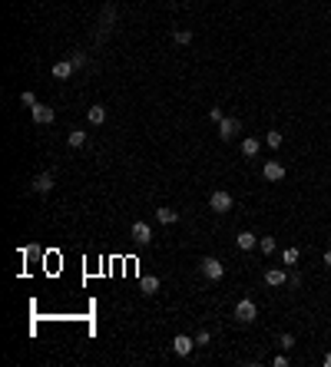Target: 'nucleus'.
Listing matches in <instances>:
<instances>
[{"instance_id":"8","label":"nucleus","mask_w":331,"mask_h":367,"mask_svg":"<svg viewBox=\"0 0 331 367\" xmlns=\"http://www.w3.org/2000/svg\"><path fill=\"white\" fill-rule=\"evenodd\" d=\"M50 189H53V175L50 172H43V175L33 179V192H37V195H50Z\"/></svg>"},{"instance_id":"17","label":"nucleus","mask_w":331,"mask_h":367,"mask_svg":"<svg viewBox=\"0 0 331 367\" xmlns=\"http://www.w3.org/2000/svg\"><path fill=\"white\" fill-rule=\"evenodd\" d=\"M242 156H245V159L258 156V139H242Z\"/></svg>"},{"instance_id":"24","label":"nucleus","mask_w":331,"mask_h":367,"mask_svg":"<svg viewBox=\"0 0 331 367\" xmlns=\"http://www.w3.org/2000/svg\"><path fill=\"white\" fill-rule=\"evenodd\" d=\"M278 344H281L285 351H292V348H295V337H292V334H281V341H278Z\"/></svg>"},{"instance_id":"23","label":"nucleus","mask_w":331,"mask_h":367,"mask_svg":"<svg viewBox=\"0 0 331 367\" xmlns=\"http://www.w3.org/2000/svg\"><path fill=\"white\" fill-rule=\"evenodd\" d=\"M209 119H212V123H222V109H219V106H212V109H209Z\"/></svg>"},{"instance_id":"14","label":"nucleus","mask_w":331,"mask_h":367,"mask_svg":"<svg viewBox=\"0 0 331 367\" xmlns=\"http://www.w3.org/2000/svg\"><path fill=\"white\" fill-rule=\"evenodd\" d=\"M86 116H90V123H93V126L106 123V106H100V103H96V106H90V112H86Z\"/></svg>"},{"instance_id":"11","label":"nucleus","mask_w":331,"mask_h":367,"mask_svg":"<svg viewBox=\"0 0 331 367\" xmlns=\"http://www.w3.org/2000/svg\"><path fill=\"white\" fill-rule=\"evenodd\" d=\"M139 288H143V294H156L159 291V278L156 274H143V278H139Z\"/></svg>"},{"instance_id":"20","label":"nucleus","mask_w":331,"mask_h":367,"mask_svg":"<svg viewBox=\"0 0 331 367\" xmlns=\"http://www.w3.org/2000/svg\"><path fill=\"white\" fill-rule=\"evenodd\" d=\"M20 103H24L27 109H33V106H37V96H33L30 89H24V93H20Z\"/></svg>"},{"instance_id":"7","label":"nucleus","mask_w":331,"mask_h":367,"mask_svg":"<svg viewBox=\"0 0 331 367\" xmlns=\"http://www.w3.org/2000/svg\"><path fill=\"white\" fill-rule=\"evenodd\" d=\"M133 242H136V245H149L152 242V228L146 222H136V225H133Z\"/></svg>"},{"instance_id":"13","label":"nucleus","mask_w":331,"mask_h":367,"mask_svg":"<svg viewBox=\"0 0 331 367\" xmlns=\"http://www.w3.org/2000/svg\"><path fill=\"white\" fill-rule=\"evenodd\" d=\"M235 242H238V248L249 251V248H255V245H258V235H255V232H238Z\"/></svg>"},{"instance_id":"18","label":"nucleus","mask_w":331,"mask_h":367,"mask_svg":"<svg viewBox=\"0 0 331 367\" xmlns=\"http://www.w3.org/2000/svg\"><path fill=\"white\" fill-rule=\"evenodd\" d=\"M265 143H269V146H272V149H278V146H281V143H285V136H281V132H278V129H269V136H265Z\"/></svg>"},{"instance_id":"12","label":"nucleus","mask_w":331,"mask_h":367,"mask_svg":"<svg viewBox=\"0 0 331 367\" xmlns=\"http://www.w3.org/2000/svg\"><path fill=\"white\" fill-rule=\"evenodd\" d=\"M285 271H281V268H272V271H265V285H272V288H281L285 285Z\"/></svg>"},{"instance_id":"25","label":"nucleus","mask_w":331,"mask_h":367,"mask_svg":"<svg viewBox=\"0 0 331 367\" xmlns=\"http://www.w3.org/2000/svg\"><path fill=\"white\" fill-rule=\"evenodd\" d=\"M70 63H73V66H76V70H80V66H83V63H86V56H83V53H73V56H70Z\"/></svg>"},{"instance_id":"10","label":"nucleus","mask_w":331,"mask_h":367,"mask_svg":"<svg viewBox=\"0 0 331 367\" xmlns=\"http://www.w3.org/2000/svg\"><path fill=\"white\" fill-rule=\"evenodd\" d=\"M73 63H70V60H60V63H53V76H56V80H70V76H73Z\"/></svg>"},{"instance_id":"9","label":"nucleus","mask_w":331,"mask_h":367,"mask_svg":"<svg viewBox=\"0 0 331 367\" xmlns=\"http://www.w3.org/2000/svg\"><path fill=\"white\" fill-rule=\"evenodd\" d=\"M265 179L269 182H278V179H285V166H281V162H265Z\"/></svg>"},{"instance_id":"2","label":"nucleus","mask_w":331,"mask_h":367,"mask_svg":"<svg viewBox=\"0 0 331 367\" xmlns=\"http://www.w3.org/2000/svg\"><path fill=\"white\" fill-rule=\"evenodd\" d=\"M238 132H242V123H238V119H229V116H225L222 123H219V139H222V143H232Z\"/></svg>"},{"instance_id":"6","label":"nucleus","mask_w":331,"mask_h":367,"mask_svg":"<svg viewBox=\"0 0 331 367\" xmlns=\"http://www.w3.org/2000/svg\"><path fill=\"white\" fill-rule=\"evenodd\" d=\"M209 209L212 212H229L232 209V195L229 192H212L209 195Z\"/></svg>"},{"instance_id":"22","label":"nucleus","mask_w":331,"mask_h":367,"mask_svg":"<svg viewBox=\"0 0 331 367\" xmlns=\"http://www.w3.org/2000/svg\"><path fill=\"white\" fill-rule=\"evenodd\" d=\"M285 265H298V248H285Z\"/></svg>"},{"instance_id":"21","label":"nucleus","mask_w":331,"mask_h":367,"mask_svg":"<svg viewBox=\"0 0 331 367\" xmlns=\"http://www.w3.org/2000/svg\"><path fill=\"white\" fill-rule=\"evenodd\" d=\"M258 248H262L265 255H272V251H275V238H258Z\"/></svg>"},{"instance_id":"5","label":"nucleus","mask_w":331,"mask_h":367,"mask_svg":"<svg viewBox=\"0 0 331 367\" xmlns=\"http://www.w3.org/2000/svg\"><path fill=\"white\" fill-rule=\"evenodd\" d=\"M192 348H195V337H186V334H175V341H172V351L179 357H189L192 354Z\"/></svg>"},{"instance_id":"16","label":"nucleus","mask_w":331,"mask_h":367,"mask_svg":"<svg viewBox=\"0 0 331 367\" xmlns=\"http://www.w3.org/2000/svg\"><path fill=\"white\" fill-rule=\"evenodd\" d=\"M67 143H70V149H80V146L86 143V132H83V129H73V132L67 136Z\"/></svg>"},{"instance_id":"3","label":"nucleus","mask_w":331,"mask_h":367,"mask_svg":"<svg viewBox=\"0 0 331 367\" xmlns=\"http://www.w3.org/2000/svg\"><path fill=\"white\" fill-rule=\"evenodd\" d=\"M199 268H202V274H206V278H212V281H219L222 274H225V268H222L219 258H202Z\"/></svg>"},{"instance_id":"27","label":"nucleus","mask_w":331,"mask_h":367,"mask_svg":"<svg viewBox=\"0 0 331 367\" xmlns=\"http://www.w3.org/2000/svg\"><path fill=\"white\" fill-rule=\"evenodd\" d=\"M325 265H328V268H331V248H328V251H325Z\"/></svg>"},{"instance_id":"4","label":"nucleus","mask_w":331,"mask_h":367,"mask_svg":"<svg viewBox=\"0 0 331 367\" xmlns=\"http://www.w3.org/2000/svg\"><path fill=\"white\" fill-rule=\"evenodd\" d=\"M30 112H33V123H37V126H50V123H53V116H56L50 106H43V103H37Z\"/></svg>"},{"instance_id":"19","label":"nucleus","mask_w":331,"mask_h":367,"mask_svg":"<svg viewBox=\"0 0 331 367\" xmlns=\"http://www.w3.org/2000/svg\"><path fill=\"white\" fill-rule=\"evenodd\" d=\"M172 40H175L179 47H186V43H192V33H189V30H175V33H172Z\"/></svg>"},{"instance_id":"1","label":"nucleus","mask_w":331,"mask_h":367,"mask_svg":"<svg viewBox=\"0 0 331 367\" xmlns=\"http://www.w3.org/2000/svg\"><path fill=\"white\" fill-rule=\"evenodd\" d=\"M255 317H258V305H255V301H249V298H245V301H238V305H235V321L252 324Z\"/></svg>"},{"instance_id":"15","label":"nucleus","mask_w":331,"mask_h":367,"mask_svg":"<svg viewBox=\"0 0 331 367\" xmlns=\"http://www.w3.org/2000/svg\"><path fill=\"white\" fill-rule=\"evenodd\" d=\"M156 218L163 225H175L179 222V212H172V209H156Z\"/></svg>"},{"instance_id":"26","label":"nucleus","mask_w":331,"mask_h":367,"mask_svg":"<svg viewBox=\"0 0 331 367\" xmlns=\"http://www.w3.org/2000/svg\"><path fill=\"white\" fill-rule=\"evenodd\" d=\"M195 344H202V348H206V344H209V331H199V334H195Z\"/></svg>"}]
</instances>
